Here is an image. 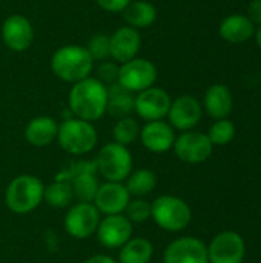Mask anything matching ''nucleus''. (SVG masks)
<instances>
[{"label": "nucleus", "mask_w": 261, "mask_h": 263, "mask_svg": "<svg viewBox=\"0 0 261 263\" xmlns=\"http://www.w3.org/2000/svg\"><path fill=\"white\" fill-rule=\"evenodd\" d=\"M125 20L128 26L138 29V28H148L151 26L157 18V9L152 3L145 0H132L125 9H123Z\"/></svg>", "instance_id": "obj_24"}, {"label": "nucleus", "mask_w": 261, "mask_h": 263, "mask_svg": "<svg viewBox=\"0 0 261 263\" xmlns=\"http://www.w3.org/2000/svg\"><path fill=\"white\" fill-rule=\"evenodd\" d=\"M97 165L95 162H78L74 163L71 171L65 174V180L71 182L74 197L80 202L92 203L98 191V180L95 177ZM62 179V177H57Z\"/></svg>", "instance_id": "obj_11"}, {"label": "nucleus", "mask_w": 261, "mask_h": 263, "mask_svg": "<svg viewBox=\"0 0 261 263\" xmlns=\"http://www.w3.org/2000/svg\"><path fill=\"white\" fill-rule=\"evenodd\" d=\"M245 256V239L235 231H222L208 245L209 263H243Z\"/></svg>", "instance_id": "obj_8"}, {"label": "nucleus", "mask_w": 261, "mask_h": 263, "mask_svg": "<svg viewBox=\"0 0 261 263\" xmlns=\"http://www.w3.org/2000/svg\"><path fill=\"white\" fill-rule=\"evenodd\" d=\"M255 37H257V43H258V46L261 48V26H260V29L257 31V35H255Z\"/></svg>", "instance_id": "obj_36"}, {"label": "nucleus", "mask_w": 261, "mask_h": 263, "mask_svg": "<svg viewBox=\"0 0 261 263\" xmlns=\"http://www.w3.org/2000/svg\"><path fill=\"white\" fill-rule=\"evenodd\" d=\"M151 217L165 231H183L192 219L189 205L175 196H160L151 203Z\"/></svg>", "instance_id": "obj_5"}, {"label": "nucleus", "mask_w": 261, "mask_h": 263, "mask_svg": "<svg viewBox=\"0 0 261 263\" xmlns=\"http://www.w3.org/2000/svg\"><path fill=\"white\" fill-rule=\"evenodd\" d=\"M126 190L129 196L145 197L154 191L157 186V176L149 170H137L131 173L126 179Z\"/></svg>", "instance_id": "obj_26"}, {"label": "nucleus", "mask_w": 261, "mask_h": 263, "mask_svg": "<svg viewBox=\"0 0 261 263\" xmlns=\"http://www.w3.org/2000/svg\"><path fill=\"white\" fill-rule=\"evenodd\" d=\"M97 72H98V80L105 85L106 83L112 85V83H117V80H118V66L115 63L105 60L97 68Z\"/></svg>", "instance_id": "obj_32"}, {"label": "nucleus", "mask_w": 261, "mask_h": 263, "mask_svg": "<svg viewBox=\"0 0 261 263\" xmlns=\"http://www.w3.org/2000/svg\"><path fill=\"white\" fill-rule=\"evenodd\" d=\"M134 100L135 97L131 91L123 88L120 83H112L108 88L106 112L117 119L129 117V114L134 111Z\"/></svg>", "instance_id": "obj_23"}, {"label": "nucleus", "mask_w": 261, "mask_h": 263, "mask_svg": "<svg viewBox=\"0 0 261 263\" xmlns=\"http://www.w3.org/2000/svg\"><path fill=\"white\" fill-rule=\"evenodd\" d=\"M157 80V68L152 62L146 59H132L126 63H122L118 68V80L123 88L131 92H140L154 85Z\"/></svg>", "instance_id": "obj_7"}, {"label": "nucleus", "mask_w": 261, "mask_h": 263, "mask_svg": "<svg viewBox=\"0 0 261 263\" xmlns=\"http://www.w3.org/2000/svg\"><path fill=\"white\" fill-rule=\"evenodd\" d=\"M165 263H209L208 247L197 237H180L168 245Z\"/></svg>", "instance_id": "obj_13"}, {"label": "nucleus", "mask_w": 261, "mask_h": 263, "mask_svg": "<svg viewBox=\"0 0 261 263\" xmlns=\"http://www.w3.org/2000/svg\"><path fill=\"white\" fill-rule=\"evenodd\" d=\"M95 165L97 171L108 182L122 183L132 171V156L125 145L112 142L100 149Z\"/></svg>", "instance_id": "obj_6"}, {"label": "nucleus", "mask_w": 261, "mask_h": 263, "mask_svg": "<svg viewBox=\"0 0 261 263\" xmlns=\"http://www.w3.org/2000/svg\"><path fill=\"white\" fill-rule=\"evenodd\" d=\"M125 211H126V217L131 222L142 223L151 217V203L146 202L143 197H135L134 200H129Z\"/></svg>", "instance_id": "obj_31"}, {"label": "nucleus", "mask_w": 261, "mask_h": 263, "mask_svg": "<svg viewBox=\"0 0 261 263\" xmlns=\"http://www.w3.org/2000/svg\"><path fill=\"white\" fill-rule=\"evenodd\" d=\"M100 8L109 12H123V9L132 2V0H95Z\"/></svg>", "instance_id": "obj_33"}, {"label": "nucleus", "mask_w": 261, "mask_h": 263, "mask_svg": "<svg viewBox=\"0 0 261 263\" xmlns=\"http://www.w3.org/2000/svg\"><path fill=\"white\" fill-rule=\"evenodd\" d=\"M69 111L82 120L94 122L106 112L108 103V86L98 79L86 77L69 91Z\"/></svg>", "instance_id": "obj_1"}, {"label": "nucleus", "mask_w": 261, "mask_h": 263, "mask_svg": "<svg viewBox=\"0 0 261 263\" xmlns=\"http://www.w3.org/2000/svg\"><path fill=\"white\" fill-rule=\"evenodd\" d=\"M248 17L251 18V22L255 25L261 26V0H252L248 6Z\"/></svg>", "instance_id": "obj_34"}, {"label": "nucleus", "mask_w": 261, "mask_h": 263, "mask_svg": "<svg viewBox=\"0 0 261 263\" xmlns=\"http://www.w3.org/2000/svg\"><path fill=\"white\" fill-rule=\"evenodd\" d=\"M85 263H118L115 262L112 257H109V256H94V257H91V259H88Z\"/></svg>", "instance_id": "obj_35"}, {"label": "nucleus", "mask_w": 261, "mask_h": 263, "mask_svg": "<svg viewBox=\"0 0 261 263\" xmlns=\"http://www.w3.org/2000/svg\"><path fill=\"white\" fill-rule=\"evenodd\" d=\"M208 137L211 140V143L214 146H225L229 145L234 137H235V125L228 120V119H222L217 120L208 133Z\"/></svg>", "instance_id": "obj_28"}, {"label": "nucleus", "mask_w": 261, "mask_h": 263, "mask_svg": "<svg viewBox=\"0 0 261 263\" xmlns=\"http://www.w3.org/2000/svg\"><path fill=\"white\" fill-rule=\"evenodd\" d=\"M202 114H203L202 105L195 97L180 96L171 103V108L168 112L169 125L183 133L191 131L202 120Z\"/></svg>", "instance_id": "obj_15"}, {"label": "nucleus", "mask_w": 261, "mask_h": 263, "mask_svg": "<svg viewBox=\"0 0 261 263\" xmlns=\"http://www.w3.org/2000/svg\"><path fill=\"white\" fill-rule=\"evenodd\" d=\"M171 103L172 100L165 89L151 86L138 92L134 100V111L148 122L163 120V117H166L169 112Z\"/></svg>", "instance_id": "obj_12"}, {"label": "nucleus", "mask_w": 261, "mask_h": 263, "mask_svg": "<svg viewBox=\"0 0 261 263\" xmlns=\"http://www.w3.org/2000/svg\"><path fill=\"white\" fill-rule=\"evenodd\" d=\"M2 39L11 51H26L34 39V29L31 22L22 14L9 15L2 25Z\"/></svg>", "instance_id": "obj_16"}, {"label": "nucleus", "mask_w": 261, "mask_h": 263, "mask_svg": "<svg viewBox=\"0 0 261 263\" xmlns=\"http://www.w3.org/2000/svg\"><path fill=\"white\" fill-rule=\"evenodd\" d=\"M43 199L48 202V205L54 208H66L72 205L74 200V191L69 180L57 179L43 191Z\"/></svg>", "instance_id": "obj_27"}, {"label": "nucleus", "mask_w": 261, "mask_h": 263, "mask_svg": "<svg viewBox=\"0 0 261 263\" xmlns=\"http://www.w3.org/2000/svg\"><path fill=\"white\" fill-rule=\"evenodd\" d=\"M220 35L231 43H243L254 35V23L248 15L234 14L220 23Z\"/></svg>", "instance_id": "obj_22"}, {"label": "nucleus", "mask_w": 261, "mask_h": 263, "mask_svg": "<svg viewBox=\"0 0 261 263\" xmlns=\"http://www.w3.org/2000/svg\"><path fill=\"white\" fill-rule=\"evenodd\" d=\"M100 213L94 203L78 202L69 208L65 216V230L74 239H86L97 231Z\"/></svg>", "instance_id": "obj_10"}, {"label": "nucleus", "mask_w": 261, "mask_h": 263, "mask_svg": "<svg viewBox=\"0 0 261 263\" xmlns=\"http://www.w3.org/2000/svg\"><path fill=\"white\" fill-rule=\"evenodd\" d=\"M234 106V99L228 86L222 83H215L208 88L205 94V109L209 117L215 120L226 119Z\"/></svg>", "instance_id": "obj_20"}, {"label": "nucleus", "mask_w": 261, "mask_h": 263, "mask_svg": "<svg viewBox=\"0 0 261 263\" xmlns=\"http://www.w3.org/2000/svg\"><path fill=\"white\" fill-rule=\"evenodd\" d=\"M214 145L211 143L208 134L200 131H185L174 142L175 156L189 165H198L206 162L212 154Z\"/></svg>", "instance_id": "obj_9"}, {"label": "nucleus", "mask_w": 261, "mask_h": 263, "mask_svg": "<svg viewBox=\"0 0 261 263\" xmlns=\"http://www.w3.org/2000/svg\"><path fill=\"white\" fill-rule=\"evenodd\" d=\"M57 142L66 153L72 156H83L95 148L97 131L91 122L71 117L58 126Z\"/></svg>", "instance_id": "obj_4"}, {"label": "nucleus", "mask_w": 261, "mask_h": 263, "mask_svg": "<svg viewBox=\"0 0 261 263\" xmlns=\"http://www.w3.org/2000/svg\"><path fill=\"white\" fill-rule=\"evenodd\" d=\"M129 200L131 196L123 183L106 182L98 186V191L94 199V205L98 210V213L112 216V214L125 213Z\"/></svg>", "instance_id": "obj_17"}, {"label": "nucleus", "mask_w": 261, "mask_h": 263, "mask_svg": "<svg viewBox=\"0 0 261 263\" xmlns=\"http://www.w3.org/2000/svg\"><path fill=\"white\" fill-rule=\"evenodd\" d=\"M85 48L92 57V60L105 62L111 55V39L106 34H95Z\"/></svg>", "instance_id": "obj_30"}, {"label": "nucleus", "mask_w": 261, "mask_h": 263, "mask_svg": "<svg viewBox=\"0 0 261 263\" xmlns=\"http://www.w3.org/2000/svg\"><path fill=\"white\" fill-rule=\"evenodd\" d=\"M154 254L152 243L145 237L129 239L118 254V263H149Z\"/></svg>", "instance_id": "obj_25"}, {"label": "nucleus", "mask_w": 261, "mask_h": 263, "mask_svg": "<svg viewBox=\"0 0 261 263\" xmlns=\"http://www.w3.org/2000/svg\"><path fill=\"white\" fill-rule=\"evenodd\" d=\"M94 66V60L85 46L66 45L58 48L51 60L52 72L63 82L77 83L89 77Z\"/></svg>", "instance_id": "obj_2"}, {"label": "nucleus", "mask_w": 261, "mask_h": 263, "mask_svg": "<svg viewBox=\"0 0 261 263\" xmlns=\"http://www.w3.org/2000/svg\"><path fill=\"white\" fill-rule=\"evenodd\" d=\"M111 57L118 63H126L137 57L140 51V34L131 26L118 28L111 37Z\"/></svg>", "instance_id": "obj_19"}, {"label": "nucleus", "mask_w": 261, "mask_h": 263, "mask_svg": "<svg viewBox=\"0 0 261 263\" xmlns=\"http://www.w3.org/2000/svg\"><path fill=\"white\" fill-rule=\"evenodd\" d=\"M132 237V222L123 214L106 216L97 227V239L105 248H122Z\"/></svg>", "instance_id": "obj_14"}, {"label": "nucleus", "mask_w": 261, "mask_h": 263, "mask_svg": "<svg viewBox=\"0 0 261 263\" xmlns=\"http://www.w3.org/2000/svg\"><path fill=\"white\" fill-rule=\"evenodd\" d=\"M45 186L42 180L31 174H23L11 180L5 193L6 206L15 214L34 211L43 200Z\"/></svg>", "instance_id": "obj_3"}, {"label": "nucleus", "mask_w": 261, "mask_h": 263, "mask_svg": "<svg viewBox=\"0 0 261 263\" xmlns=\"http://www.w3.org/2000/svg\"><path fill=\"white\" fill-rule=\"evenodd\" d=\"M138 137L146 149H149L151 153H157V154L169 151L175 142L174 128L163 120L148 122L140 129Z\"/></svg>", "instance_id": "obj_18"}, {"label": "nucleus", "mask_w": 261, "mask_h": 263, "mask_svg": "<svg viewBox=\"0 0 261 263\" xmlns=\"http://www.w3.org/2000/svg\"><path fill=\"white\" fill-rule=\"evenodd\" d=\"M58 125L54 119L46 116L34 117L25 129V137L32 146H48L57 139Z\"/></svg>", "instance_id": "obj_21"}, {"label": "nucleus", "mask_w": 261, "mask_h": 263, "mask_svg": "<svg viewBox=\"0 0 261 263\" xmlns=\"http://www.w3.org/2000/svg\"><path fill=\"white\" fill-rule=\"evenodd\" d=\"M138 136H140V126H138L137 120H134L132 117L118 119V122L114 126V139L120 145L126 146V145L135 142Z\"/></svg>", "instance_id": "obj_29"}]
</instances>
